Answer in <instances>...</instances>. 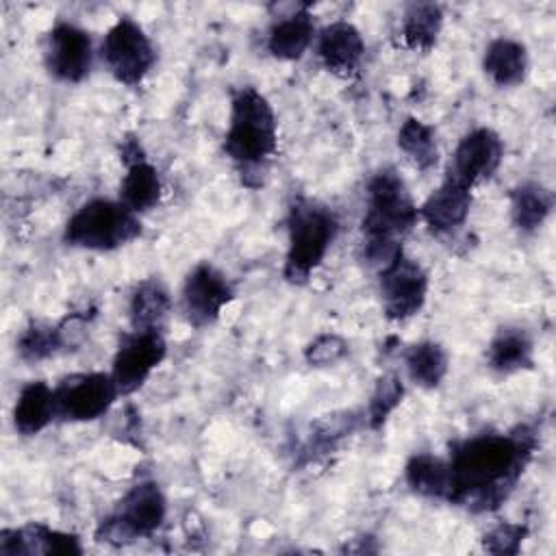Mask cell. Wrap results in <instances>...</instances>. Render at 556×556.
<instances>
[{
  "instance_id": "obj_16",
  "label": "cell",
  "mask_w": 556,
  "mask_h": 556,
  "mask_svg": "<svg viewBox=\"0 0 556 556\" xmlns=\"http://www.w3.org/2000/svg\"><path fill=\"white\" fill-rule=\"evenodd\" d=\"M315 50L328 72L348 78L361 67L365 56V39L352 22L337 20L319 30Z\"/></svg>"
},
{
  "instance_id": "obj_6",
  "label": "cell",
  "mask_w": 556,
  "mask_h": 556,
  "mask_svg": "<svg viewBox=\"0 0 556 556\" xmlns=\"http://www.w3.org/2000/svg\"><path fill=\"white\" fill-rule=\"evenodd\" d=\"M167 515V500L152 480L132 484L119 500L113 515L100 521L96 539L109 545H126L154 534Z\"/></svg>"
},
{
  "instance_id": "obj_17",
  "label": "cell",
  "mask_w": 556,
  "mask_h": 556,
  "mask_svg": "<svg viewBox=\"0 0 556 556\" xmlns=\"http://www.w3.org/2000/svg\"><path fill=\"white\" fill-rule=\"evenodd\" d=\"M0 552L7 556L17 554H80L76 534L52 530L43 523H28L24 528L0 532Z\"/></svg>"
},
{
  "instance_id": "obj_28",
  "label": "cell",
  "mask_w": 556,
  "mask_h": 556,
  "mask_svg": "<svg viewBox=\"0 0 556 556\" xmlns=\"http://www.w3.org/2000/svg\"><path fill=\"white\" fill-rule=\"evenodd\" d=\"M404 397V382L397 374H387L382 376L369 397L367 404V413H365V421L369 424V428L378 430L384 426V421L389 419V415L400 406Z\"/></svg>"
},
{
  "instance_id": "obj_5",
  "label": "cell",
  "mask_w": 556,
  "mask_h": 556,
  "mask_svg": "<svg viewBox=\"0 0 556 556\" xmlns=\"http://www.w3.org/2000/svg\"><path fill=\"white\" fill-rule=\"evenodd\" d=\"M141 235L139 215L122 200L93 198L78 206L67 219L63 241L72 248L111 252Z\"/></svg>"
},
{
  "instance_id": "obj_2",
  "label": "cell",
  "mask_w": 556,
  "mask_h": 556,
  "mask_svg": "<svg viewBox=\"0 0 556 556\" xmlns=\"http://www.w3.org/2000/svg\"><path fill=\"white\" fill-rule=\"evenodd\" d=\"M278 150V122L269 100L254 87H241L230 102L224 152L239 167L245 185L265 174Z\"/></svg>"
},
{
  "instance_id": "obj_33",
  "label": "cell",
  "mask_w": 556,
  "mask_h": 556,
  "mask_svg": "<svg viewBox=\"0 0 556 556\" xmlns=\"http://www.w3.org/2000/svg\"><path fill=\"white\" fill-rule=\"evenodd\" d=\"M87 326H89V315H85V313H70V315H65L56 324L61 348L70 350V348L78 345L85 339V334H87Z\"/></svg>"
},
{
  "instance_id": "obj_23",
  "label": "cell",
  "mask_w": 556,
  "mask_h": 556,
  "mask_svg": "<svg viewBox=\"0 0 556 556\" xmlns=\"http://www.w3.org/2000/svg\"><path fill=\"white\" fill-rule=\"evenodd\" d=\"M404 480L408 489L421 497L447 500L452 491V473L447 458L419 452L413 454L404 467Z\"/></svg>"
},
{
  "instance_id": "obj_30",
  "label": "cell",
  "mask_w": 556,
  "mask_h": 556,
  "mask_svg": "<svg viewBox=\"0 0 556 556\" xmlns=\"http://www.w3.org/2000/svg\"><path fill=\"white\" fill-rule=\"evenodd\" d=\"M358 426H361V417L354 410L330 413V415H324L321 419L315 421L311 441L317 447H328V445H334L339 439L352 434Z\"/></svg>"
},
{
  "instance_id": "obj_31",
  "label": "cell",
  "mask_w": 556,
  "mask_h": 556,
  "mask_svg": "<svg viewBox=\"0 0 556 556\" xmlns=\"http://www.w3.org/2000/svg\"><path fill=\"white\" fill-rule=\"evenodd\" d=\"M348 354V341L339 334H332V332H326V334H319L317 339H313L306 350H304V358L308 365H315V367H328V365H334L339 363L343 356Z\"/></svg>"
},
{
  "instance_id": "obj_27",
  "label": "cell",
  "mask_w": 556,
  "mask_h": 556,
  "mask_svg": "<svg viewBox=\"0 0 556 556\" xmlns=\"http://www.w3.org/2000/svg\"><path fill=\"white\" fill-rule=\"evenodd\" d=\"M397 148L406 154V159L421 172H428L439 161L437 132L430 124L419 117H406L397 130Z\"/></svg>"
},
{
  "instance_id": "obj_7",
  "label": "cell",
  "mask_w": 556,
  "mask_h": 556,
  "mask_svg": "<svg viewBox=\"0 0 556 556\" xmlns=\"http://www.w3.org/2000/svg\"><path fill=\"white\" fill-rule=\"evenodd\" d=\"M100 59L117 83L135 87L154 67L156 50L139 22L119 17L100 43Z\"/></svg>"
},
{
  "instance_id": "obj_12",
  "label": "cell",
  "mask_w": 556,
  "mask_h": 556,
  "mask_svg": "<svg viewBox=\"0 0 556 556\" xmlns=\"http://www.w3.org/2000/svg\"><path fill=\"white\" fill-rule=\"evenodd\" d=\"M43 63L50 76L61 83L85 80L93 65L91 35L72 22H56L43 41Z\"/></svg>"
},
{
  "instance_id": "obj_11",
  "label": "cell",
  "mask_w": 556,
  "mask_h": 556,
  "mask_svg": "<svg viewBox=\"0 0 556 556\" xmlns=\"http://www.w3.org/2000/svg\"><path fill=\"white\" fill-rule=\"evenodd\" d=\"M165 356L167 343L161 330H130L119 341L111 367L119 395H130L141 389Z\"/></svg>"
},
{
  "instance_id": "obj_21",
  "label": "cell",
  "mask_w": 556,
  "mask_h": 556,
  "mask_svg": "<svg viewBox=\"0 0 556 556\" xmlns=\"http://www.w3.org/2000/svg\"><path fill=\"white\" fill-rule=\"evenodd\" d=\"M126 165V174L119 182V198L132 213H146L161 202L163 180L159 169L148 161V156H137Z\"/></svg>"
},
{
  "instance_id": "obj_3",
  "label": "cell",
  "mask_w": 556,
  "mask_h": 556,
  "mask_svg": "<svg viewBox=\"0 0 556 556\" xmlns=\"http://www.w3.org/2000/svg\"><path fill=\"white\" fill-rule=\"evenodd\" d=\"M417 222L419 206L406 180L393 167L378 169L365 189L363 245H402Z\"/></svg>"
},
{
  "instance_id": "obj_10",
  "label": "cell",
  "mask_w": 556,
  "mask_h": 556,
  "mask_svg": "<svg viewBox=\"0 0 556 556\" xmlns=\"http://www.w3.org/2000/svg\"><path fill=\"white\" fill-rule=\"evenodd\" d=\"M232 298L235 289L226 274L204 261L185 276L180 289V311L187 324L193 328H206L222 317Z\"/></svg>"
},
{
  "instance_id": "obj_32",
  "label": "cell",
  "mask_w": 556,
  "mask_h": 556,
  "mask_svg": "<svg viewBox=\"0 0 556 556\" xmlns=\"http://www.w3.org/2000/svg\"><path fill=\"white\" fill-rule=\"evenodd\" d=\"M526 534H528L526 526L502 521L484 534L482 545L491 554H517L521 549Z\"/></svg>"
},
{
  "instance_id": "obj_19",
  "label": "cell",
  "mask_w": 556,
  "mask_h": 556,
  "mask_svg": "<svg viewBox=\"0 0 556 556\" xmlns=\"http://www.w3.org/2000/svg\"><path fill=\"white\" fill-rule=\"evenodd\" d=\"M482 70L497 87H517L530 70L528 48L510 37H495L482 54Z\"/></svg>"
},
{
  "instance_id": "obj_18",
  "label": "cell",
  "mask_w": 556,
  "mask_h": 556,
  "mask_svg": "<svg viewBox=\"0 0 556 556\" xmlns=\"http://www.w3.org/2000/svg\"><path fill=\"white\" fill-rule=\"evenodd\" d=\"M486 365L500 376H510L534 365V341L526 328L504 326L486 345Z\"/></svg>"
},
{
  "instance_id": "obj_25",
  "label": "cell",
  "mask_w": 556,
  "mask_h": 556,
  "mask_svg": "<svg viewBox=\"0 0 556 556\" xmlns=\"http://www.w3.org/2000/svg\"><path fill=\"white\" fill-rule=\"evenodd\" d=\"M443 28V9L434 2H410L402 15V39L408 50L430 52Z\"/></svg>"
},
{
  "instance_id": "obj_1",
  "label": "cell",
  "mask_w": 556,
  "mask_h": 556,
  "mask_svg": "<svg viewBox=\"0 0 556 556\" xmlns=\"http://www.w3.org/2000/svg\"><path fill=\"white\" fill-rule=\"evenodd\" d=\"M534 447V432L526 426L456 441L447 456L452 473L447 502L471 513L495 510L515 489Z\"/></svg>"
},
{
  "instance_id": "obj_29",
  "label": "cell",
  "mask_w": 556,
  "mask_h": 556,
  "mask_svg": "<svg viewBox=\"0 0 556 556\" xmlns=\"http://www.w3.org/2000/svg\"><path fill=\"white\" fill-rule=\"evenodd\" d=\"M61 339L56 324H30L17 339V354L26 363H39L61 352Z\"/></svg>"
},
{
  "instance_id": "obj_9",
  "label": "cell",
  "mask_w": 556,
  "mask_h": 556,
  "mask_svg": "<svg viewBox=\"0 0 556 556\" xmlns=\"http://www.w3.org/2000/svg\"><path fill=\"white\" fill-rule=\"evenodd\" d=\"M430 278L419 261L404 252L378 271V289L384 315L391 321H404L417 315L428 298Z\"/></svg>"
},
{
  "instance_id": "obj_14",
  "label": "cell",
  "mask_w": 556,
  "mask_h": 556,
  "mask_svg": "<svg viewBox=\"0 0 556 556\" xmlns=\"http://www.w3.org/2000/svg\"><path fill=\"white\" fill-rule=\"evenodd\" d=\"M274 24L267 33V50L280 61H298L315 39V24L308 4H274Z\"/></svg>"
},
{
  "instance_id": "obj_8",
  "label": "cell",
  "mask_w": 556,
  "mask_h": 556,
  "mask_svg": "<svg viewBox=\"0 0 556 556\" xmlns=\"http://www.w3.org/2000/svg\"><path fill=\"white\" fill-rule=\"evenodd\" d=\"M119 391L111 371L70 374L54 387L56 417L63 421H93L104 417Z\"/></svg>"
},
{
  "instance_id": "obj_20",
  "label": "cell",
  "mask_w": 556,
  "mask_h": 556,
  "mask_svg": "<svg viewBox=\"0 0 556 556\" xmlns=\"http://www.w3.org/2000/svg\"><path fill=\"white\" fill-rule=\"evenodd\" d=\"M56 417L54 387L33 380L22 387L13 406V426L22 437L39 434Z\"/></svg>"
},
{
  "instance_id": "obj_26",
  "label": "cell",
  "mask_w": 556,
  "mask_h": 556,
  "mask_svg": "<svg viewBox=\"0 0 556 556\" xmlns=\"http://www.w3.org/2000/svg\"><path fill=\"white\" fill-rule=\"evenodd\" d=\"M404 367L408 380L421 389H434L443 382L450 369L447 352L437 341H419L404 354Z\"/></svg>"
},
{
  "instance_id": "obj_15",
  "label": "cell",
  "mask_w": 556,
  "mask_h": 556,
  "mask_svg": "<svg viewBox=\"0 0 556 556\" xmlns=\"http://www.w3.org/2000/svg\"><path fill=\"white\" fill-rule=\"evenodd\" d=\"M471 187L445 176L441 185L419 206V219L437 235H450L460 228L471 211Z\"/></svg>"
},
{
  "instance_id": "obj_4",
  "label": "cell",
  "mask_w": 556,
  "mask_h": 556,
  "mask_svg": "<svg viewBox=\"0 0 556 556\" xmlns=\"http://www.w3.org/2000/svg\"><path fill=\"white\" fill-rule=\"evenodd\" d=\"M287 230L289 245L282 274L289 282L300 285L306 282L308 276L324 263L337 239L339 222L326 204L311 198H298L289 208Z\"/></svg>"
},
{
  "instance_id": "obj_13",
  "label": "cell",
  "mask_w": 556,
  "mask_h": 556,
  "mask_svg": "<svg viewBox=\"0 0 556 556\" xmlns=\"http://www.w3.org/2000/svg\"><path fill=\"white\" fill-rule=\"evenodd\" d=\"M504 161L502 137L486 126H478L463 135L452 154L447 176L456 178L467 187H476L489 180Z\"/></svg>"
},
{
  "instance_id": "obj_22",
  "label": "cell",
  "mask_w": 556,
  "mask_h": 556,
  "mask_svg": "<svg viewBox=\"0 0 556 556\" xmlns=\"http://www.w3.org/2000/svg\"><path fill=\"white\" fill-rule=\"evenodd\" d=\"M554 211V193L534 180H526L510 191V219L523 232H536Z\"/></svg>"
},
{
  "instance_id": "obj_24",
  "label": "cell",
  "mask_w": 556,
  "mask_h": 556,
  "mask_svg": "<svg viewBox=\"0 0 556 556\" xmlns=\"http://www.w3.org/2000/svg\"><path fill=\"white\" fill-rule=\"evenodd\" d=\"M172 308V298L159 278L141 280L128 304V317L132 330H161Z\"/></svg>"
}]
</instances>
